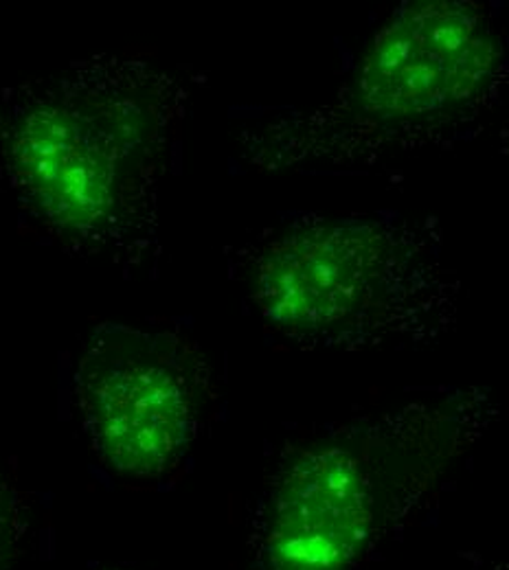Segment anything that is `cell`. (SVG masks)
<instances>
[{"instance_id": "2", "label": "cell", "mask_w": 509, "mask_h": 570, "mask_svg": "<svg viewBox=\"0 0 509 570\" xmlns=\"http://www.w3.org/2000/svg\"><path fill=\"white\" fill-rule=\"evenodd\" d=\"M492 417L488 395L454 391L292 448L253 513L255 569H363L422 513Z\"/></svg>"}, {"instance_id": "1", "label": "cell", "mask_w": 509, "mask_h": 570, "mask_svg": "<svg viewBox=\"0 0 509 570\" xmlns=\"http://www.w3.org/2000/svg\"><path fill=\"white\" fill-rule=\"evenodd\" d=\"M187 92L137 58L97 56L7 90L0 158L20 207L77 257H158V196Z\"/></svg>"}, {"instance_id": "6", "label": "cell", "mask_w": 509, "mask_h": 570, "mask_svg": "<svg viewBox=\"0 0 509 570\" xmlns=\"http://www.w3.org/2000/svg\"><path fill=\"white\" fill-rule=\"evenodd\" d=\"M25 513L11 483L0 472V570H18L25 547Z\"/></svg>"}, {"instance_id": "3", "label": "cell", "mask_w": 509, "mask_h": 570, "mask_svg": "<svg viewBox=\"0 0 509 570\" xmlns=\"http://www.w3.org/2000/svg\"><path fill=\"white\" fill-rule=\"evenodd\" d=\"M452 289L418 235L369 219L298 217L253 259V301L298 345L369 350L441 330Z\"/></svg>"}, {"instance_id": "8", "label": "cell", "mask_w": 509, "mask_h": 570, "mask_svg": "<svg viewBox=\"0 0 509 570\" xmlns=\"http://www.w3.org/2000/svg\"><path fill=\"white\" fill-rule=\"evenodd\" d=\"M97 570H126V569H108V567H101V569H97Z\"/></svg>"}, {"instance_id": "4", "label": "cell", "mask_w": 509, "mask_h": 570, "mask_svg": "<svg viewBox=\"0 0 509 570\" xmlns=\"http://www.w3.org/2000/svg\"><path fill=\"white\" fill-rule=\"evenodd\" d=\"M74 382L88 445L119 479H163L205 422L209 366L192 341L172 332L99 325L79 354Z\"/></svg>"}, {"instance_id": "5", "label": "cell", "mask_w": 509, "mask_h": 570, "mask_svg": "<svg viewBox=\"0 0 509 570\" xmlns=\"http://www.w3.org/2000/svg\"><path fill=\"white\" fill-rule=\"evenodd\" d=\"M497 58L474 4H409L375 36L352 88V117L382 132L429 130L486 92Z\"/></svg>"}, {"instance_id": "7", "label": "cell", "mask_w": 509, "mask_h": 570, "mask_svg": "<svg viewBox=\"0 0 509 570\" xmlns=\"http://www.w3.org/2000/svg\"><path fill=\"white\" fill-rule=\"evenodd\" d=\"M466 570H509V553L506 556H483L472 553L463 558Z\"/></svg>"}]
</instances>
